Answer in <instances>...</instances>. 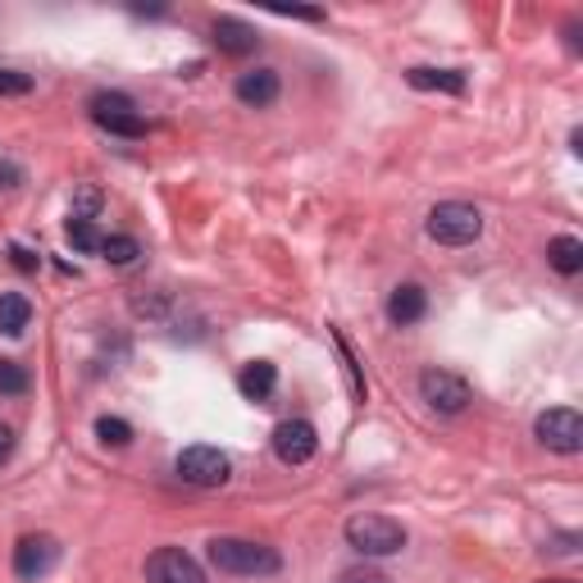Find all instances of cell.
Instances as JSON below:
<instances>
[{
	"instance_id": "cell-2",
	"label": "cell",
	"mask_w": 583,
	"mask_h": 583,
	"mask_svg": "<svg viewBox=\"0 0 583 583\" xmlns=\"http://www.w3.org/2000/svg\"><path fill=\"white\" fill-rule=\"evenodd\" d=\"M346 542H352L361 556L383 561V556H397L406 548V524L393 520V516H369V511H361V516L346 520Z\"/></svg>"
},
{
	"instance_id": "cell-19",
	"label": "cell",
	"mask_w": 583,
	"mask_h": 583,
	"mask_svg": "<svg viewBox=\"0 0 583 583\" xmlns=\"http://www.w3.org/2000/svg\"><path fill=\"white\" fill-rule=\"evenodd\" d=\"M69 242H73V251H83V256H96L101 251V238H105V232L92 223V219H69Z\"/></svg>"
},
{
	"instance_id": "cell-4",
	"label": "cell",
	"mask_w": 583,
	"mask_h": 583,
	"mask_svg": "<svg viewBox=\"0 0 583 583\" xmlns=\"http://www.w3.org/2000/svg\"><path fill=\"white\" fill-rule=\"evenodd\" d=\"M174 470H178V479L191 483V488H223L228 475H232V460H228V451H219V447H210V443H197V447H183V451H178Z\"/></svg>"
},
{
	"instance_id": "cell-24",
	"label": "cell",
	"mask_w": 583,
	"mask_h": 583,
	"mask_svg": "<svg viewBox=\"0 0 583 583\" xmlns=\"http://www.w3.org/2000/svg\"><path fill=\"white\" fill-rule=\"evenodd\" d=\"M579 552V533H556L548 538V556H574Z\"/></svg>"
},
{
	"instance_id": "cell-28",
	"label": "cell",
	"mask_w": 583,
	"mask_h": 583,
	"mask_svg": "<svg viewBox=\"0 0 583 583\" xmlns=\"http://www.w3.org/2000/svg\"><path fill=\"white\" fill-rule=\"evenodd\" d=\"M10 451H14V434L6 429V424H0V465L10 460Z\"/></svg>"
},
{
	"instance_id": "cell-23",
	"label": "cell",
	"mask_w": 583,
	"mask_h": 583,
	"mask_svg": "<svg viewBox=\"0 0 583 583\" xmlns=\"http://www.w3.org/2000/svg\"><path fill=\"white\" fill-rule=\"evenodd\" d=\"M96 210H101V191H96V187H83V191L73 197V219H92Z\"/></svg>"
},
{
	"instance_id": "cell-25",
	"label": "cell",
	"mask_w": 583,
	"mask_h": 583,
	"mask_svg": "<svg viewBox=\"0 0 583 583\" xmlns=\"http://www.w3.org/2000/svg\"><path fill=\"white\" fill-rule=\"evenodd\" d=\"M10 256H14V264L23 269V274H32V269H37V256H32L23 242H14V251H10Z\"/></svg>"
},
{
	"instance_id": "cell-10",
	"label": "cell",
	"mask_w": 583,
	"mask_h": 583,
	"mask_svg": "<svg viewBox=\"0 0 583 583\" xmlns=\"http://www.w3.org/2000/svg\"><path fill=\"white\" fill-rule=\"evenodd\" d=\"M55 561H60V542L46 538V533H32V538H23L19 548H14V574H19L23 583L46 579V574L55 570Z\"/></svg>"
},
{
	"instance_id": "cell-15",
	"label": "cell",
	"mask_w": 583,
	"mask_h": 583,
	"mask_svg": "<svg viewBox=\"0 0 583 583\" xmlns=\"http://www.w3.org/2000/svg\"><path fill=\"white\" fill-rule=\"evenodd\" d=\"M28 324H32V301L23 292H0V333L23 337Z\"/></svg>"
},
{
	"instance_id": "cell-1",
	"label": "cell",
	"mask_w": 583,
	"mask_h": 583,
	"mask_svg": "<svg viewBox=\"0 0 583 583\" xmlns=\"http://www.w3.org/2000/svg\"><path fill=\"white\" fill-rule=\"evenodd\" d=\"M210 565L219 574H238V579H264V574H279L283 570V556L264 542H251V538H210Z\"/></svg>"
},
{
	"instance_id": "cell-20",
	"label": "cell",
	"mask_w": 583,
	"mask_h": 583,
	"mask_svg": "<svg viewBox=\"0 0 583 583\" xmlns=\"http://www.w3.org/2000/svg\"><path fill=\"white\" fill-rule=\"evenodd\" d=\"M96 438H101L105 447H128V443H133V424H128V419H114V415H101V419H96Z\"/></svg>"
},
{
	"instance_id": "cell-30",
	"label": "cell",
	"mask_w": 583,
	"mask_h": 583,
	"mask_svg": "<svg viewBox=\"0 0 583 583\" xmlns=\"http://www.w3.org/2000/svg\"><path fill=\"white\" fill-rule=\"evenodd\" d=\"M556 583H570V579H556Z\"/></svg>"
},
{
	"instance_id": "cell-26",
	"label": "cell",
	"mask_w": 583,
	"mask_h": 583,
	"mask_svg": "<svg viewBox=\"0 0 583 583\" xmlns=\"http://www.w3.org/2000/svg\"><path fill=\"white\" fill-rule=\"evenodd\" d=\"M14 183H23V169L10 165V160H0V187H14Z\"/></svg>"
},
{
	"instance_id": "cell-5",
	"label": "cell",
	"mask_w": 583,
	"mask_h": 583,
	"mask_svg": "<svg viewBox=\"0 0 583 583\" xmlns=\"http://www.w3.org/2000/svg\"><path fill=\"white\" fill-rule=\"evenodd\" d=\"M533 434L548 451H561V456H579L583 451V419L574 406H552L533 419Z\"/></svg>"
},
{
	"instance_id": "cell-9",
	"label": "cell",
	"mask_w": 583,
	"mask_h": 583,
	"mask_svg": "<svg viewBox=\"0 0 583 583\" xmlns=\"http://www.w3.org/2000/svg\"><path fill=\"white\" fill-rule=\"evenodd\" d=\"M315 451H320V434L310 419H283L274 429V456L283 465H305V460H315Z\"/></svg>"
},
{
	"instance_id": "cell-21",
	"label": "cell",
	"mask_w": 583,
	"mask_h": 583,
	"mask_svg": "<svg viewBox=\"0 0 583 583\" xmlns=\"http://www.w3.org/2000/svg\"><path fill=\"white\" fill-rule=\"evenodd\" d=\"M28 387H32V378H28V369H23V365L0 361V393H6V397H23Z\"/></svg>"
},
{
	"instance_id": "cell-13",
	"label": "cell",
	"mask_w": 583,
	"mask_h": 583,
	"mask_svg": "<svg viewBox=\"0 0 583 583\" xmlns=\"http://www.w3.org/2000/svg\"><path fill=\"white\" fill-rule=\"evenodd\" d=\"M424 315H429V292H424L419 283L393 288V296H387V320H393L397 329H410V324H419Z\"/></svg>"
},
{
	"instance_id": "cell-8",
	"label": "cell",
	"mask_w": 583,
	"mask_h": 583,
	"mask_svg": "<svg viewBox=\"0 0 583 583\" xmlns=\"http://www.w3.org/2000/svg\"><path fill=\"white\" fill-rule=\"evenodd\" d=\"M146 583H206V570L183 548H160L146 556Z\"/></svg>"
},
{
	"instance_id": "cell-16",
	"label": "cell",
	"mask_w": 583,
	"mask_h": 583,
	"mask_svg": "<svg viewBox=\"0 0 583 583\" xmlns=\"http://www.w3.org/2000/svg\"><path fill=\"white\" fill-rule=\"evenodd\" d=\"M406 77H410V87H419V92H447V96L465 92V73H456V69H410Z\"/></svg>"
},
{
	"instance_id": "cell-17",
	"label": "cell",
	"mask_w": 583,
	"mask_h": 583,
	"mask_svg": "<svg viewBox=\"0 0 583 583\" xmlns=\"http://www.w3.org/2000/svg\"><path fill=\"white\" fill-rule=\"evenodd\" d=\"M548 264L556 269V274L574 279L579 269H583V242H579V238H570V232H561V238H552V242H548Z\"/></svg>"
},
{
	"instance_id": "cell-22",
	"label": "cell",
	"mask_w": 583,
	"mask_h": 583,
	"mask_svg": "<svg viewBox=\"0 0 583 583\" xmlns=\"http://www.w3.org/2000/svg\"><path fill=\"white\" fill-rule=\"evenodd\" d=\"M28 92H32V73L0 69V96H28Z\"/></svg>"
},
{
	"instance_id": "cell-18",
	"label": "cell",
	"mask_w": 583,
	"mask_h": 583,
	"mask_svg": "<svg viewBox=\"0 0 583 583\" xmlns=\"http://www.w3.org/2000/svg\"><path fill=\"white\" fill-rule=\"evenodd\" d=\"M101 260H110V264H133L137 256H142V242L137 238H128V232H105V238H101V251H96Z\"/></svg>"
},
{
	"instance_id": "cell-12",
	"label": "cell",
	"mask_w": 583,
	"mask_h": 583,
	"mask_svg": "<svg viewBox=\"0 0 583 583\" xmlns=\"http://www.w3.org/2000/svg\"><path fill=\"white\" fill-rule=\"evenodd\" d=\"M279 73L274 69H247V73H238V83H232V92H238V101L242 105H251V110H264V105H274L279 101Z\"/></svg>"
},
{
	"instance_id": "cell-29",
	"label": "cell",
	"mask_w": 583,
	"mask_h": 583,
	"mask_svg": "<svg viewBox=\"0 0 583 583\" xmlns=\"http://www.w3.org/2000/svg\"><path fill=\"white\" fill-rule=\"evenodd\" d=\"M283 19H310V23H320L324 19V10H279Z\"/></svg>"
},
{
	"instance_id": "cell-6",
	"label": "cell",
	"mask_w": 583,
	"mask_h": 583,
	"mask_svg": "<svg viewBox=\"0 0 583 583\" xmlns=\"http://www.w3.org/2000/svg\"><path fill=\"white\" fill-rule=\"evenodd\" d=\"M92 119L114 137H128V142L146 137V119L137 114L133 96H124V92H96L92 96Z\"/></svg>"
},
{
	"instance_id": "cell-11",
	"label": "cell",
	"mask_w": 583,
	"mask_h": 583,
	"mask_svg": "<svg viewBox=\"0 0 583 583\" xmlns=\"http://www.w3.org/2000/svg\"><path fill=\"white\" fill-rule=\"evenodd\" d=\"M210 37H215V46H219L223 55H238V60L260 51V28H256V23H247V19H232V14L215 19Z\"/></svg>"
},
{
	"instance_id": "cell-3",
	"label": "cell",
	"mask_w": 583,
	"mask_h": 583,
	"mask_svg": "<svg viewBox=\"0 0 583 583\" xmlns=\"http://www.w3.org/2000/svg\"><path fill=\"white\" fill-rule=\"evenodd\" d=\"M424 232H429L438 247H470L483 232V215L470 201H438L429 210V219H424Z\"/></svg>"
},
{
	"instance_id": "cell-14",
	"label": "cell",
	"mask_w": 583,
	"mask_h": 583,
	"mask_svg": "<svg viewBox=\"0 0 583 583\" xmlns=\"http://www.w3.org/2000/svg\"><path fill=\"white\" fill-rule=\"evenodd\" d=\"M274 387H279V365H269V361H251L238 374V393L247 402H269V397H274Z\"/></svg>"
},
{
	"instance_id": "cell-7",
	"label": "cell",
	"mask_w": 583,
	"mask_h": 583,
	"mask_svg": "<svg viewBox=\"0 0 583 583\" xmlns=\"http://www.w3.org/2000/svg\"><path fill=\"white\" fill-rule=\"evenodd\" d=\"M419 397L429 402L438 415H460L465 406L475 402L470 383H465L460 374H451V369H424L419 374Z\"/></svg>"
},
{
	"instance_id": "cell-27",
	"label": "cell",
	"mask_w": 583,
	"mask_h": 583,
	"mask_svg": "<svg viewBox=\"0 0 583 583\" xmlns=\"http://www.w3.org/2000/svg\"><path fill=\"white\" fill-rule=\"evenodd\" d=\"M342 583H387V579L374 570H352V574H342Z\"/></svg>"
}]
</instances>
